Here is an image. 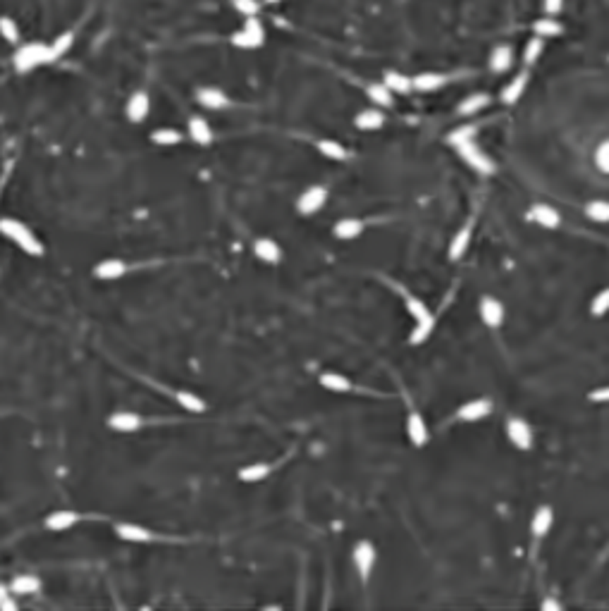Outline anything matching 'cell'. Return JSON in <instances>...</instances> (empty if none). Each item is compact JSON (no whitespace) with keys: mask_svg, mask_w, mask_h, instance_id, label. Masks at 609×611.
Instances as JSON below:
<instances>
[{"mask_svg":"<svg viewBox=\"0 0 609 611\" xmlns=\"http://www.w3.org/2000/svg\"><path fill=\"white\" fill-rule=\"evenodd\" d=\"M0 235L8 237L17 249L24 251L27 256H34L39 258L43 256V244L41 239L29 230L22 220L17 218H0Z\"/></svg>","mask_w":609,"mask_h":611,"instance_id":"cell-1","label":"cell"},{"mask_svg":"<svg viewBox=\"0 0 609 611\" xmlns=\"http://www.w3.org/2000/svg\"><path fill=\"white\" fill-rule=\"evenodd\" d=\"M48 62H53V60H50L48 43H43V41L20 43V46L15 48V53H12V67L20 74H29V72H34L36 67L48 65Z\"/></svg>","mask_w":609,"mask_h":611,"instance_id":"cell-2","label":"cell"},{"mask_svg":"<svg viewBox=\"0 0 609 611\" xmlns=\"http://www.w3.org/2000/svg\"><path fill=\"white\" fill-rule=\"evenodd\" d=\"M230 43L240 50H256L266 43V27L259 17H244L242 29L230 36Z\"/></svg>","mask_w":609,"mask_h":611,"instance_id":"cell-3","label":"cell"},{"mask_svg":"<svg viewBox=\"0 0 609 611\" xmlns=\"http://www.w3.org/2000/svg\"><path fill=\"white\" fill-rule=\"evenodd\" d=\"M351 562H354V569L359 573L361 583H368L375 571V562H378V550L368 540H359L354 545V550H351Z\"/></svg>","mask_w":609,"mask_h":611,"instance_id":"cell-4","label":"cell"},{"mask_svg":"<svg viewBox=\"0 0 609 611\" xmlns=\"http://www.w3.org/2000/svg\"><path fill=\"white\" fill-rule=\"evenodd\" d=\"M456 153H459V158L466 162V165L473 170V172H478V174H492L495 170H497L495 160L490 158V155H487L485 150H483L475 141H468V143H461V146H456Z\"/></svg>","mask_w":609,"mask_h":611,"instance_id":"cell-5","label":"cell"},{"mask_svg":"<svg viewBox=\"0 0 609 611\" xmlns=\"http://www.w3.org/2000/svg\"><path fill=\"white\" fill-rule=\"evenodd\" d=\"M328 196H330V191L325 184H313L309 189H304L301 196L297 198V213L304 218L316 215V213L323 210V206L328 203Z\"/></svg>","mask_w":609,"mask_h":611,"instance_id":"cell-6","label":"cell"},{"mask_svg":"<svg viewBox=\"0 0 609 611\" xmlns=\"http://www.w3.org/2000/svg\"><path fill=\"white\" fill-rule=\"evenodd\" d=\"M504 432H507V439H509L516 449H521V451L533 449L536 437H533V427L528 425V420L519 418V415H512V418H507V423H504Z\"/></svg>","mask_w":609,"mask_h":611,"instance_id":"cell-7","label":"cell"},{"mask_svg":"<svg viewBox=\"0 0 609 611\" xmlns=\"http://www.w3.org/2000/svg\"><path fill=\"white\" fill-rule=\"evenodd\" d=\"M406 437H409V442L413 446H425L430 439L428 423H425L423 413H420L411 401L406 404Z\"/></svg>","mask_w":609,"mask_h":611,"instance_id":"cell-8","label":"cell"},{"mask_svg":"<svg viewBox=\"0 0 609 611\" xmlns=\"http://www.w3.org/2000/svg\"><path fill=\"white\" fill-rule=\"evenodd\" d=\"M495 411V404L492 399L487 396H480V399H471V401H463V404L456 408L454 418L459 423H478V420L487 418L490 413Z\"/></svg>","mask_w":609,"mask_h":611,"instance_id":"cell-9","label":"cell"},{"mask_svg":"<svg viewBox=\"0 0 609 611\" xmlns=\"http://www.w3.org/2000/svg\"><path fill=\"white\" fill-rule=\"evenodd\" d=\"M478 313H480L483 325L492 327V330L502 327V323H504V318H507L504 304H502L499 299H495V296H483L478 304Z\"/></svg>","mask_w":609,"mask_h":611,"instance_id":"cell-10","label":"cell"},{"mask_svg":"<svg viewBox=\"0 0 609 611\" xmlns=\"http://www.w3.org/2000/svg\"><path fill=\"white\" fill-rule=\"evenodd\" d=\"M115 535L122 540V542H134V545H146V542H153V530L148 528L139 526V523H129V521H122V523H115Z\"/></svg>","mask_w":609,"mask_h":611,"instance_id":"cell-11","label":"cell"},{"mask_svg":"<svg viewBox=\"0 0 609 611\" xmlns=\"http://www.w3.org/2000/svg\"><path fill=\"white\" fill-rule=\"evenodd\" d=\"M196 103L206 110H225L232 105V100L218 86H201V89H196Z\"/></svg>","mask_w":609,"mask_h":611,"instance_id":"cell-12","label":"cell"},{"mask_svg":"<svg viewBox=\"0 0 609 611\" xmlns=\"http://www.w3.org/2000/svg\"><path fill=\"white\" fill-rule=\"evenodd\" d=\"M77 523H79L77 511H72V509H58V511H50L46 516L43 528L50 533H67V530H72Z\"/></svg>","mask_w":609,"mask_h":611,"instance_id":"cell-13","label":"cell"},{"mask_svg":"<svg viewBox=\"0 0 609 611\" xmlns=\"http://www.w3.org/2000/svg\"><path fill=\"white\" fill-rule=\"evenodd\" d=\"M473 225H475V220L471 218L468 223L463 225L454 237H451V242H449V251H447L449 261H454V263H456V261H461V258L468 254L471 239H473Z\"/></svg>","mask_w":609,"mask_h":611,"instance_id":"cell-14","label":"cell"},{"mask_svg":"<svg viewBox=\"0 0 609 611\" xmlns=\"http://www.w3.org/2000/svg\"><path fill=\"white\" fill-rule=\"evenodd\" d=\"M528 218L543 230H557L562 225V215L557 208H552L550 203H533L528 210Z\"/></svg>","mask_w":609,"mask_h":611,"instance_id":"cell-15","label":"cell"},{"mask_svg":"<svg viewBox=\"0 0 609 611\" xmlns=\"http://www.w3.org/2000/svg\"><path fill=\"white\" fill-rule=\"evenodd\" d=\"M150 112V96L146 91H134L127 100V105H124V115H127L129 122L139 124L143 122V119L148 117Z\"/></svg>","mask_w":609,"mask_h":611,"instance_id":"cell-16","label":"cell"},{"mask_svg":"<svg viewBox=\"0 0 609 611\" xmlns=\"http://www.w3.org/2000/svg\"><path fill=\"white\" fill-rule=\"evenodd\" d=\"M487 67L492 74H504L509 72L514 67V48L509 43H499L490 50V58H487Z\"/></svg>","mask_w":609,"mask_h":611,"instance_id":"cell-17","label":"cell"},{"mask_svg":"<svg viewBox=\"0 0 609 611\" xmlns=\"http://www.w3.org/2000/svg\"><path fill=\"white\" fill-rule=\"evenodd\" d=\"M528 79H531L528 69H524V72H519L516 77L509 81V84L502 86V91H499L502 103H504V105H516L521 100V96L526 93V89H528Z\"/></svg>","mask_w":609,"mask_h":611,"instance_id":"cell-18","label":"cell"},{"mask_svg":"<svg viewBox=\"0 0 609 611\" xmlns=\"http://www.w3.org/2000/svg\"><path fill=\"white\" fill-rule=\"evenodd\" d=\"M129 266L122 261V258H105L93 266V277L96 280H103V282H112V280H120L122 275H127Z\"/></svg>","mask_w":609,"mask_h":611,"instance_id":"cell-19","label":"cell"},{"mask_svg":"<svg viewBox=\"0 0 609 611\" xmlns=\"http://www.w3.org/2000/svg\"><path fill=\"white\" fill-rule=\"evenodd\" d=\"M447 81H449V74H442V72H420L416 77H411L413 91H418V93H435L442 89V86H447Z\"/></svg>","mask_w":609,"mask_h":611,"instance_id":"cell-20","label":"cell"},{"mask_svg":"<svg viewBox=\"0 0 609 611\" xmlns=\"http://www.w3.org/2000/svg\"><path fill=\"white\" fill-rule=\"evenodd\" d=\"M552 526H555V511H552V506H548V504H543V506L536 509V514H533V521H531V533L536 540H543L548 538Z\"/></svg>","mask_w":609,"mask_h":611,"instance_id":"cell-21","label":"cell"},{"mask_svg":"<svg viewBox=\"0 0 609 611\" xmlns=\"http://www.w3.org/2000/svg\"><path fill=\"white\" fill-rule=\"evenodd\" d=\"M354 127L361 129V131H378V129L385 127V112H382L380 108H375V105L363 108L361 112H356L354 115Z\"/></svg>","mask_w":609,"mask_h":611,"instance_id":"cell-22","label":"cell"},{"mask_svg":"<svg viewBox=\"0 0 609 611\" xmlns=\"http://www.w3.org/2000/svg\"><path fill=\"white\" fill-rule=\"evenodd\" d=\"M254 256L259 261L268 263V266H278L282 261V247L275 239H268V237H261L254 242Z\"/></svg>","mask_w":609,"mask_h":611,"instance_id":"cell-23","label":"cell"},{"mask_svg":"<svg viewBox=\"0 0 609 611\" xmlns=\"http://www.w3.org/2000/svg\"><path fill=\"white\" fill-rule=\"evenodd\" d=\"M187 134H189L191 141L199 143V146H211L213 143V127L208 124V119L201 115L189 117V122H187Z\"/></svg>","mask_w":609,"mask_h":611,"instance_id":"cell-24","label":"cell"},{"mask_svg":"<svg viewBox=\"0 0 609 611\" xmlns=\"http://www.w3.org/2000/svg\"><path fill=\"white\" fill-rule=\"evenodd\" d=\"M143 425V418L134 411H117L108 418V427L115 432H136Z\"/></svg>","mask_w":609,"mask_h":611,"instance_id":"cell-25","label":"cell"},{"mask_svg":"<svg viewBox=\"0 0 609 611\" xmlns=\"http://www.w3.org/2000/svg\"><path fill=\"white\" fill-rule=\"evenodd\" d=\"M318 382L323 389H328V392H335V394H349L354 392V382L349 380L347 375L342 373H335V370H325V373L318 375Z\"/></svg>","mask_w":609,"mask_h":611,"instance_id":"cell-26","label":"cell"},{"mask_svg":"<svg viewBox=\"0 0 609 611\" xmlns=\"http://www.w3.org/2000/svg\"><path fill=\"white\" fill-rule=\"evenodd\" d=\"M382 84H385L392 93H397V96H409V93L413 91L411 77L404 72H397V69H385V74H382Z\"/></svg>","mask_w":609,"mask_h":611,"instance_id":"cell-27","label":"cell"},{"mask_svg":"<svg viewBox=\"0 0 609 611\" xmlns=\"http://www.w3.org/2000/svg\"><path fill=\"white\" fill-rule=\"evenodd\" d=\"M43 583L39 576H34V573H22V576H15L10 583V592L12 595H22V597H31L36 595V592H41Z\"/></svg>","mask_w":609,"mask_h":611,"instance_id":"cell-28","label":"cell"},{"mask_svg":"<svg viewBox=\"0 0 609 611\" xmlns=\"http://www.w3.org/2000/svg\"><path fill=\"white\" fill-rule=\"evenodd\" d=\"M490 100H492V98H490L487 93H483V91L471 93V96H466L459 105H456V115H459V117H473V115H478L480 110L487 108Z\"/></svg>","mask_w":609,"mask_h":611,"instance_id":"cell-29","label":"cell"},{"mask_svg":"<svg viewBox=\"0 0 609 611\" xmlns=\"http://www.w3.org/2000/svg\"><path fill=\"white\" fill-rule=\"evenodd\" d=\"M363 230H366V223L359 218H342L337 220L335 227H332V235H335L337 239H342V242H347V239H356L363 235Z\"/></svg>","mask_w":609,"mask_h":611,"instance_id":"cell-30","label":"cell"},{"mask_svg":"<svg viewBox=\"0 0 609 611\" xmlns=\"http://www.w3.org/2000/svg\"><path fill=\"white\" fill-rule=\"evenodd\" d=\"M366 96L375 108H392L394 105V93L387 89L382 81H373L366 86Z\"/></svg>","mask_w":609,"mask_h":611,"instance_id":"cell-31","label":"cell"},{"mask_svg":"<svg viewBox=\"0 0 609 611\" xmlns=\"http://www.w3.org/2000/svg\"><path fill=\"white\" fill-rule=\"evenodd\" d=\"M74 39H77V34H74L72 29H67V31H62V34L55 36V39L48 43V48H50V60L55 62V60L65 58V55L70 53L72 46H74Z\"/></svg>","mask_w":609,"mask_h":611,"instance_id":"cell-32","label":"cell"},{"mask_svg":"<svg viewBox=\"0 0 609 611\" xmlns=\"http://www.w3.org/2000/svg\"><path fill=\"white\" fill-rule=\"evenodd\" d=\"M172 399L177 401V404L184 408V411H189V413H203L206 408H208V404H206V401L201 399L199 394L189 392V389H175Z\"/></svg>","mask_w":609,"mask_h":611,"instance_id":"cell-33","label":"cell"},{"mask_svg":"<svg viewBox=\"0 0 609 611\" xmlns=\"http://www.w3.org/2000/svg\"><path fill=\"white\" fill-rule=\"evenodd\" d=\"M533 34L536 36H540V39H555V36H562L564 34V24L562 22H557L555 17H540V20H536L533 22Z\"/></svg>","mask_w":609,"mask_h":611,"instance_id":"cell-34","label":"cell"},{"mask_svg":"<svg viewBox=\"0 0 609 611\" xmlns=\"http://www.w3.org/2000/svg\"><path fill=\"white\" fill-rule=\"evenodd\" d=\"M270 473H273V465L266 461H256V463H249V465H244V468H240L237 477H240L242 482H263Z\"/></svg>","mask_w":609,"mask_h":611,"instance_id":"cell-35","label":"cell"},{"mask_svg":"<svg viewBox=\"0 0 609 611\" xmlns=\"http://www.w3.org/2000/svg\"><path fill=\"white\" fill-rule=\"evenodd\" d=\"M316 148L320 155H325L328 160H347L349 158V150L342 146L340 141H335V138H318L316 141Z\"/></svg>","mask_w":609,"mask_h":611,"instance_id":"cell-36","label":"cell"},{"mask_svg":"<svg viewBox=\"0 0 609 611\" xmlns=\"http://www.w3.org/2000/svg\"><path fill=\"white\" fill-rule=\"evenodd\" d=\"M480 131V124H461V127H454L447 134V143L451 148L461 146V143H468V141H475V136H478Z\"/></svg>","mask_w":609,"mask_h":611,"instance_id":"cell-37","label":"cell"},{"mask_svg":"<svg viewBox=\"0 0 609 611\" xmlns=\"http://www.w3.org/2000/svg\"><path fill=\"white\" fill-rule=\"evenodd\" d=\"M432 330H435V316H425V318H420V320H416V325H413V330L409 332V344H413V346H418V344H423L425 339H428L430 335H432Z\"/></svg>","mask_w":609,"mask_h":611,"instance_id":"cell-38","label":"cell"},{"mask_svg":"<svg viewBox=\"0 0 609 611\" xmlns=\"http://www.w3.org/2000/svg\"><path fill=\"white\" fill-rule=\"evenodd\" d=\"M543 53H545V39H540V36L533 34L531 39L526 41L524 53H521V60H524L526 67H533L540 58H543Z\"/></svg>","mask_w":609,"mask_h":611,"instance_id":"cell-39","label":"cell"},{"mask_svg":"<svg viewBox=\"0 0 609 611\" xmlns=\"http://www.w3.org/2000/svg\"><path fill=\"white\" fill-rule=\"evenodd\" d=\"M588 220L598 225H607L609 223V201H602V198H595V201H588L586 208H583Z\"/></svg>","mask_w":609,"mask_h":611,"instance_id":"cell-40","label":"cell"},{"mask_svg":"<svg viewBox=\"0 0 609 611\" xmlns=\"http://www.w3.org/2000/svg\"><path fill=\"white\" fill-rule=\"evenodd\" d=\"M182 138H184V134L175 127H160V129L150 131V141H153L155 146H177V143H182Z\"/></svg>","mask_w":609,"mask_h":611,"instance_id":"cell-41","label":"cell"},{"mask_svg":"<svg viewBox=\"0 0 609 611\" xmlns=\"http://www.w3.org/2000/svg\"><path fill=\"white\" fill-rule=\"evenodd\" d=\"M401 296H404L406 313H409V316H411L413 320H420V318L430 316V308H428V304H425L423 299H418V296H413V294H409V292H404V289H401Z\"/></svg>","mask_w":609,"mask_h":611,"instance_id":"cell-42","label":"cell"},{"mask_svg":"<svg viewBox=\"0 0 609 611\" xmlns=\"http://www.w3.org/2000/svg\"><path fill=\"white\" fill-rule=\"evenodd\" d=\"M0 36L8 43H12V46H20V41H22L20 24L12 20V17H0Z\"/></svg>","mask_w":609,"mask_h":611,"instance_id":"cell-43","label":"cell"},{"mask_svg":"<svg viewBox=\"0 0 609 611\" xmlns=\"http://www.w3.org/2000/svg\"><path fill=\"white\" fill-rule=\"evenodd\" d=\"M590 313H593L595 318H602L609 313V287H605L602 292L595 294V299L590 301Z\"/></svg>","mask_w":609,"mask_h":611,"instance_id":"cell-44","label":"cell"},{"mask_svg":"<svg viewBox=\"0 0 609 611\" xmlns=\"http://www.w3.org/2000/svg\"><path fill=\"white\" fill-rule=\"evenodd\" d=\"M232 8L240 12L242 17H259L261 3L259 0H232Z\"/></svg>","mask_w":609,"mask_h":611,"instance_id":"cell-45","label":"cell"},{"mask_svg":"<svg viewBox=\"0 0 609 611\" xmlns=\"http://www.w3.org/2000/svg\"><path fill=\"white\" fill-rule=\"evenodd\" d=\"M595 167H598L602 174H609V138H605V141L595 148Z\"/></svg>","mask_w":609,"mask_h":611,"instance_id":"cell-46","label":"cell"},{"mask_svg":"<svg viewBox=\"0 0 609 611\" xmlns=\"http://www.w3.org/2000/svg\"><path fill=\"white\" fill-rule=\"evenodd\" d=\"M543 12L548 17H557L564 12V0H543Z\"/></svg>","mask_w":609,"mask_h":611,"instance_id":"cell-47","label":"cell"},{"mask_svg":"<svg viewBox=\"0 0 609 611\" xmlns=\"http://www.w3.org/2000/svg\"><path fill=\"white\" fill-rule=\"evenodd\" d=\"M588 399L595 401V404H607V401H609V385L600 387V389H593V392L588 394Z\"/></svg>","mask_w":609,"mask_h":611,"instance_id":"cell-48","label":"cell"},{"mask_svg":"<svg viewBox=\"0 0 609 611\" xmlns=\"http://www.w3.org/2000/svg\"><path fill=\"white\" fill-rule=\"evenodd\" d=\"M540 607H543L545 611H562V602L552 600V597H548V600L540 602Z\"/></svg>","mask_w":609,"mask_h":611,"instance_id":"cell-49","label":"cell"},{"mask_svg":"<svg viewBox=\"0 0 609 611\" xmlns=\"http://www.w3.org/2000/svg\"><path fill=\"white\" fill-rule=\"evenodd\" d=\"M10 595H12V592H10ZM10 595L5 597V600H3V604H0V611H15V609H17V602L12 600Z\"/></svg>","mask_w":609,"mask_h":611,"instance_id":"cell-50","label":"cell"},{"mask_svg":"<svg viewBox=\"0 0 609 611\" xmlns=\"http://www.w3.org/2000/svg\"><path fill=\"white\" fill-rule=\"evenodd\" d=\"M10 595V585H5V583H0V604H3V600L5 597Z\"/></svg>","mask_w":609,"mask_h":611,"instance_id":"cell-51","label":"cell"},{"mask_svg":"<svg viewBox=\"0 0 609 611\" xmlns=\"http://www.w3.org/2000/svg\"><path fill=\"white\" fill-rule=\"evenodd\" d=\"M263 3H266V5H278V3H282V0H263Z\"/></svg>","mask_w":609,"mask_h":611,"instance_id":"cell-52","label":"cell"}]
</instances>
